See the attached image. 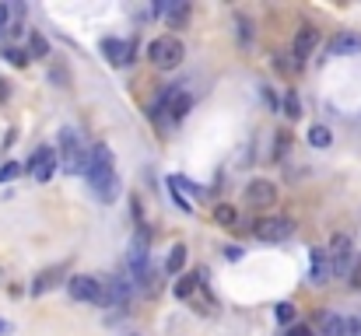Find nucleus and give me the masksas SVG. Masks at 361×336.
I'll return each mask as SVG.
<instances>
[{
    "instance_id": "nucleus-8",
    "label": "nucleus",
    "mask_w": 361,
    "mask_h": 336,
    "mask_svg": "<svg viewBox=\"0 0 361 336\" xmlns=\"http://www.w3.org/2000/svg\"><path fill=\"white\" fill-rule=\"evenodd\" d=\"M67 291L74 301H88V305H99L102 301V281L88 277V273H77V277L67 281Z\"/></svg>"
},
{
    "instance_id": "nucleus-25",
    "label": "nucleus",
    "mask_w": 361,
    "mask_h": 336,
    "mask_svg": "<svg viewBox=\"0 0 361 336\" xmlns=\"http://www.w3.org/2000/svg\"><path fill=\"white\" fill-rule=\"evenodd\" d=\"M274 315H277V322H281V326H291V322H295V315H298V309H295L291 301H281L277 309H274Z\"/></svg>"
},
{
    "instance_id": "nucleus-16",
    "label": "nucleus",
    "mask_w": 361,
    "mask_h": 336,
    "mask_svg": "<svg viewBox=\"0 0 361 336\" xmlns=\"http://www.w3.org/2000/svg\"><path fill=\"white\" fill-rule=\"evenodd\" d=\"M358 53H361V36L358 32H340L326 46V56H358Z\"/></svg>"
},
{
    "instance_id": "nucleus-19",
    "label": "nucleus",
    "mask_w": 361,
    "mask_h": 336,
    "mask_svg": "<svg viewBox=\"0 0 361 336\" xmlns=\"http://www.w3.org/2000/svg\"><path fill=\"white\" fill-rule=\"evenodd\" d=\"M169 28H186L190 25V4L186 0H179V4H169Z\"/></svg>"
},
{
    "instance_id": "nucleus-2",
    "label": "nucleus",
    "mask_w": 361,
    "mask_h": 336,
    "mask_svg": "<svg viewBox=\"0 0 361 336\" xmlns=\"http://www.w3.org/2000/svg\"><path fill=\"white\" fill-rule=\"evenodd\" d=\"M88 165H92V151L84 147L77 130H60V168L67 175H88Z\"/></svg>"
},
{
    "instance_id": "nucleus-31",
    "label": "nucleus",
    "mask_w": 361,
    "mask_h": 336,
    "mask_svg": "<svg viewBox=\"0 0 361 336\" xmlns=\"http://www.w3.org/2000/svg\"><path fill=\"white\" fill-rule=\"evenodd\" d=\"M284 147H291V137H288V133H277V151H274V158L284 155Z\"/></svg>"
},
{
    "instance_id": "nucleus-12",
    "label": "nucleus",
    "mask_w": 361,
    "mask_h": 336,
    "mask_svg": "<svg viewBox=\"0 0 361 336\" xmlns=\"http://www.w3.org/2000/svg\"><path fill=\"white\" fill-rule=\"evenodd\" d=\"M102 53L109 64L116 67H127L134 64V53H137V42H123V39H102Z\"/></svg>"
},
{
    "instance_id": "nucleus-11",
    "label": "nucleus",
    "mask_w": 361,
    "mask_h": 336,
    "mask_svg": "<svg viewBox=\"0 0 361 336\" xmlns=\"http://www.w3.org/2000/svg\"><path fill=\"white\" fill-rule=\"evenodd\" d=\"M316 42H319V32H316V28L312 25H302V28H298V32H295V42H291V56L298 60V64H306V60L316 53Z\"/></svg>"
},
{
    "instance_id": "nucleus-14",
    "label": "nucleus",
    "mask_w": 361,
    "mask_h": 336,
    "mask_svg": "<svg viewBox=\"0 0 361 336\" xmlns=\"http://www.w3.org/2000/svg\"><path fill=\"white\" fill-rule=\"evenodd\" d=\"M319 329H323V336H354V319L337 315V312H323Z\"/></svg>"
},
{
    "instance_id": "nucleus-33",
    "label": "nucleus",
    "mask_w": 361,
    "mask_h": 336,
    "mask_svg": "<svg viewBox=\"0 0 361 336\" xmlns=\"http://www.w3.org/2000/svg\"><path fill=\"white\" fill-rule=\"evenodd\" d=\"M8 21H11V8L0 4V28H8Z\"/></svg>"
},
{
    "instance_id": "nucleus-17",
    "label": "nucleus",
    "mask_w": 361,
    "mask_h": 336,
    "mask_svg": "<svg viewBox=\"0 0 361 336\" xmlns=\"http://www.w3.org/2000/svg\"><path fill=\"white\" fill-rule=\"evenodd\" d=\"M190 109H193V95H190V91H183V88H179L175 95L169 99V105H165V116L172 119V123H183Z\"/></svg>"
},
{
    "instance_id": "nucleus-24",
    "label": "nucleus",
    "mask_w": 361,
    "mask_h": 336,
    "mask_svg": "<svg viewBox=\"0 0 361 336\" xmlns=\"http://www.w3.org/2000/svg\"><path fill=\"white\" fill-rule=\"evenodd\" d=\"M281 109H284V116H288V119H298V116H302V102H298V95H295V91H284V102H281Z\"/></svg>"
},
{
    "instance_id": "nucleus-23",
    "label": "nucleus",
    "mask_w": 361,
    "mask_h": 336,
    "mask_svg": "<svg viewBox=\"0 0 361 336\" xmlns=\"http://www.w3.org/2000/svg\"><path fill=\"white\" fill-rule=\"evenodd\" d=\"M28 53H32L36 60H46V56H49V42H46L42 32H32V36H28Z\"/></svg>"
},
{
    "instance_id": "nucleus-4",
    "label": "nucleus",
    "mask_w": 361,
    "mask_h": 336,
    "mask_svg": "<svg viewBox=\"0 0 361 336\" xmlns=\"http://www.w3.org/2000/svg\"><path fill=\"white\" fill-rule=\"evenodd\" d=\"M183 56H186V46L175 36H158V39H151V46H147V60H151L158 70H175L179 64H183Z\"/></svg>"
},
{
    "instance_id": "nucleus-27",
    "label": "nucleus",
    "mask_w": 361,
    "mask_h": 336,
    "mask_svg": "<svg viewBox=\"0 0 361 336\" xmlns=\"http://www.w3.org/2000/svg\"><path fill=\"white\" fill-rule=\"evenodd\" d=\"M4 60H8V64H14V67H25L28 64V56L21 49H4Z\"/></svg>"
},
{
    "instance_id": "nucleus-30",
    "label": "nucleus",
    "mask_w": 361,
    "mask_h": 336,
    "mask_svg": "<svg viewBox=\"0 0 361 336\" xmlns=\"http://www.w3.org/2000/svg\"><path fill=\"white\" fill-rule=\"evenodd\" d=\"M284 336H312V329L298 322V326H288V333H284Z\"/></svg>"
},
{
    "instance_id": "nucleus-29",
    "label": "nucleus",
    "mask_w": 361,
    "mask_h": 336,
    "mask_svg": "<svg viewBox=\"0 0 361 336\" xmlns=\"http://www.w3.org/2000/svg\"><path fill=\"white\" fill-rule=\"evenodd\" d=\"M242 256H246V253H242V246H225V259H228V263H238Z\"/></svg>"
},
{
    "instance_id": "nucleus-34",
    "label": "nucleus",
    "mask_w": 361,
    "mask_h": 336,
    "mask_svg": "<svg viewBox=\"0 0 361 336\" xmlns=\"http://www.w3.org/2000/svg\"><path fill=\"white\" fill-rule=\"evenodd\" d=\"M8 95H11V88H8V81H0V102H8Z\"/></svg>"
},
{
    "instance_id": "nucleus-22",
    "label": "nucleus",
    "mask_w": 361,
    "mask_h": 336,
    "mask_svg": "<svg viewBox=\"0 0 361 336\" xmlns=\"http://www.w3.org/2000/svg\"><path fill=\"white\" fill-rule=\"evenodd\" d=\"M214 221H218L221 228H232V224L238 221V210H235L232 203H218V207H214Z\"/></svg>"
},
{
    "instance_id": "nucleus-21",
    "label": "nucleus",
    "mask_w": 361,
    "mask_h": 336,
    "mask_svg": "<svg viewBox=\"0 0 361 336\" xmlns=\"http://www.w3.org/2000/svg\"><path fill=\"white\" fill-rule=\"evenodd\" d=\"M309 144H312V147H319V151H326L329 144H334V133H329V127H323V123L309 127Z\"/></svg>"
},
{
    "instance_id": "nucleus-10",
    "label": "nucleus",
    "mask_w": 361,
    "mask_h": 336,
    "mask_svg": "<svg viewBox=\"0 0 361 336\" xmlns=\"http://www.w3.org/2000/svg\"><path fill=\"white\" fill-rule=\"evenodd\" d=\"M130 281H123V277H109V281H102V309H112V305H127L130 301Z\"/></svg>"
},
{
    "instance_id": "nucleus-20",
    "label": "nucleus",
    "mask_w": 361,
    "mask_h": 336,
    "mask_svg": "<svg viewBox=\"0 0 361 336\" xmlns=\"http://www.w3.org/2000/svg\"><path fill=\"white\" fill-rule=\"evenodd\" d=\"M165 270L172 273V277H183V270H186V246H172V253L165 259Z\"/></svg>"
},
{
    "instance_id": "nucleus-7",
    "label": "nucleus",
    "mask_w": 361,
    "mask_h": 336,
    "mask_svg": "<svg viewBox=\"0 0 361 336\" xmlns=\"http://www.w3.org/2000/svg\"><path fill=\"white\" fill-rule=\"evenodd\" d=\"M56 168H60V158H56V151H53V147H39V151H32V158H28V165H25V172L32 175L36 182H49Z\"/></svg>"
},
{
    "instance_id": "nucleus-1",
    "label": "nucleus",
    "mask_w": 361,
    "mask_h": 336,
    "mask_svg": "<svg viewBox=\"0 0 361 336\" xmlns=\"http://www.w3.org/2000/svg\"><path fill=\"white\" fill-rule=\"evenodd\" d=\"M88 186L102 203H116L119 200V179H116V158L109 144H95L92 147V165H88Z\"/></svg>"
},
{
    "instance_id": "nucleus-28",
    "label": "nucleus",
    "mask_w": 361,
    "mask_h": 336,
    "mask_svg": "<svg viewBox=\"0 0 361 336\" xmlns=\"http://www.w3.org/2000/svg\"><path fill=\"white\" fill-rule=\"evenodd\" d=\"M169 193H172V203H175V207H179V210H186V214H190V210H193V207H190V200H186V196H179V190H175V186H172V182H169Z\"/></svg>"
},
{
    "instance_id": "nucleus-5",
    "label": "nucleus",
    "mask_w": 361,
    "mask_h": 336,
    "mask_svg": "<svg viewBox=\"0 0 361 336\" xmlns=\"http://www.w3.org/2000/svg\"><path fill=\"white\" fill-rule=\"evenodd\" d=\"M253 235L260 242H266V246H277V242H288L295 235V221L291 218H260Z\"/></svg>"
},
{
    "instance_id": "nucleus-9",
    "label": "nucleus",
    "mask_w": 361,
    "mask_h": 336,
    "mask_svg": "<svg viewBox=\"0 0 361 336\" xmlns=\"http://www.w3.org/2000/svg\"><path fill=\"white\" fill-rule=\"evenodd\" d=\"M274 200H277V186H274L270 179H253L249 186H246V203H249V207L266 210Z\"/></svg>"
},
{
    "instance_id": "nucleus-32",
    "label": "nucleus",
    "mask_w": 361,
    "mask_h": 336,
    "mask_svg": "<svg viewBox=\"0 0 361 336\" xmlns=\"http://www.w3.org/2000/svg\"><path fill=\"white\" fill-rule=\"evenodd\" d=\"M351 287H361V259H358L354 270H351Z\"/></svg>"
},
{
    "instance_id": "nucleus-6",
    "label": "nucleus",
    "mask_w": 361,
    "mask_h": 336,
    "mask_svg": "<svg viewBox=\"0 0 361 336\" xmlns=\"http://www.w3.org/2000/svg\"><path fill=\"white\" fill-rule=\"evenodd\" d=\"M329 266H334V277H347V273L354 270V246H351V238L347 235H334L329 238Z\"/></svg>"
},
{
    "instance_id": "nucleus-13",
    "label": "nucleus",
    "mask_w": 361,
    "mask_h": 336,
    "mask_svg": "<svg viewBox=\"0 0 361 336\" xmlns=\"http://www.w3.org/2000/svg\"><path fill=\"white\" fill-rule=\"evenodd\" d=\"M329 277H334V266H329V253L326 249H309V281L316 287H323Z\"/></svg>"
},
{
    "instance_id": "nucleus-3",
    "label": "nucleus",
    "mask_w": 361,
    "mask_h": 336,
    "mask_svg": "<svg viewBox=\"0 0 361 336\" xmlns=\"http://www.w3.org/2000/svg\"><path fill=\"white\" fill-rule=\"evenodd\" d=\"M147 242H151V231L137 228V235L130 238V249H127V266L134 273L137 287H147V281H151V253H147Z\"/></svg>"
},
{
    "instance_id": "nucleus-18",
    "label": "nucleus",
    "mask_w": 361,
    "mask_h": 336,
    "mask_svg": "<svg viewBox=\"0 0 361 336\" xmlns=\"http://www.w3.org/2000/svg\"><path fill=\"white\" fill-rule=\"evenodd\" d=\"M203 281V270H197V273H183V277H175V298H190L193 291H197V284Z\"/></svg>"
},
{
    "instance_id": "nucleus-35",
    "label": "nucleus",
    "mask_w": 361,
    "mask_h": 336,
    "mask_svg": "<svg viewBox=\"0 0 361 336\" xmlns=\"http://www.w3.org/2000/svg\"><path fill=\"white\" fill-rule=\"evenodd\" d=\"M8 329H11V326H8L4 319H0V336H8Z\"/></svg>"
},
{
    "instance_id": "nucleus-26",
    "label": "nucleus",
    "mask_w": 361,
    "mask_h": 336,
    "mask_svg": "<svg viewBox=\"0 0 361 336\" xmlns=\"http://www.w3.org/2000/svg\"><path fill=\"white\" fill-rule=\"evenodd\" d=\"M21 175V165L18 161H8L4 168H0V186H4V182H11V179H18Z\"/></svg>"
},
{
    "instance_id": "nucleus-15",
    "label": "nucleus",
    "mask_w": 361,
    "mask_h": 336,
    "mask_svg": "<svg viewBox=\"0 0 361 336\" xmlns=\"http://www.w3.org/2000/svg\"><path fill=\"white\" fill-rule=\"evenodd\" d=\"M64 277H67V266H49V270H42V273H36V281H32V291L36 298L39 294H46V291H53V287H60L64 284Z\"/></svg>"
}]
</instances>
